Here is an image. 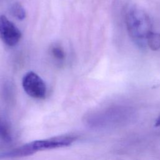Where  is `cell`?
Returning <instances> with one entry per match:
<instances>
[{
  "label": "cell",
  "instance_id": "6",
  "mask_svg": "<svg viewBox=\"0 0 160 160\" xmlns=\"http://www.w3.org/2000/svg\"><path fill=\"white\" fill-rule=\"evenodd\" d=\"M148 47L152 50H158L160 48V34L152 32L148 38Z\"/></svg>",
  "mask_w": 160,
  "mask_h": 160
},
{
  "label": "cell",
  "instance_id": "1",
  "mask_svg": "<svg viewBox=\"0 0 160 160\" xmlns=\"http://www.w3.org/2000/svg\"><path fill=\"white\" fill-rule=\"evenodd\" d=\"M124 19L129 37L138 46L146 48L148 36L152 32L149 16L139 8L129 6L125 12Z\"/></svg>",
  "mask_w": 160,
  "mask_h": 160
},
{
  "label": "cell",
  "instance_id": "3",
  "mask_svg": "<svg viewBox=\"0 0 160 160\" xmlns=\"http://www.w3.org/2000/svg\"><path fill=\"white\" fill-rule=\"evenodd\" d=\"M22 85L24 91L29 96L42 99L46 95V86L43 80L35 72L30 71L23 77Z\"/></svg>",
  "mask_w": 160,
  "mask_h": 160
},
{
  "label": "cell",
  "instance_id": "5",
  "mask_svg": "<svg viewBox=\"0 0 160 160\" xmlns=\"http://www.w3.org/2000/svg\"><path fill=\"white\" fill-rule=\"evenodd\" d=\"M0 140L5 142H9L12 141V134L9 126L2 118H0Z\"/></svg>",
  "mask_w": 160,
  "mask_h": 160
},
{
  "label": "cell",
  "instance_id": "2",
  "mask_svg": "<svg viewBox=\"0 0 160 160\" xmlns=\"http://www.w3.org/2000/svg\"><path fill=\"white\" fill-rule=\"evenodd\" d=\"M76 138L69 135L55 136L48 139L35 140L18 148L0 154V158H16L32 155L37 152L64 148L71 146Z\"/></svg>",
  "mask_w": 160,
  "mask_h": 160
},
{
  "label": "cell",
  "instance_id": "9",
  "mask_svg": "<svg viewBox=\"0 0 160 160\" xmlns=\"http://www.w3.org/2000/svg\"><path fill=\"white\" fill-rule=\"evenodd\" d=\"M155 125L156 126H160V115L159 116V117L158 118V119H156V124Z\"/></svg>",
  "mask_w": 160,
  "mask_h": 160
},
{
  "label": "cell",
  "instance_id": "7",
  "mask_svg": "<svg viewBox=\"0 0 160 160\" xmlns=\"http://www.w3.org/2000/svg\"><path fill=\"white\" fill-rule=\"evenodd\" d=\"M11 12L17 19L22 20L26 17V11L24 8L19 2L14 3L11 8Z\"/></svg>",
  "mask_w": 160,
  "mask_h": 160
},
{
  "label": "cell",
  "instance_id": "8",
  "mask_svg": "<svg viewBox=\"0 0 160 160\" xmlns=\"http://www.w3.org/2000/svg\"><path fill=\"white\" fill-rule=\"evenodd\" d=\"M51 52L52 54V56L58 60H63L65 58V54L62 48L55 46L53 47L51 49Z\"/></svg>",
  "mask_w": 160,
  "mask_h": 160
},
{
  "label": "cell",
  "instance_id": "4",
  "mask_svg": "<svg viewBox=\"0 0 160 160\" xmlns=\"http://www.w3.org/2000/svg\"><path fill=\"white\" fill-rule=\"evenodd\" d=\"M21 38L19 29L5 16H0V38L7 45L14 46Z\"/></svg>",
  "mask_w": 160,
  "mask_h": 160
}]
</instances>
